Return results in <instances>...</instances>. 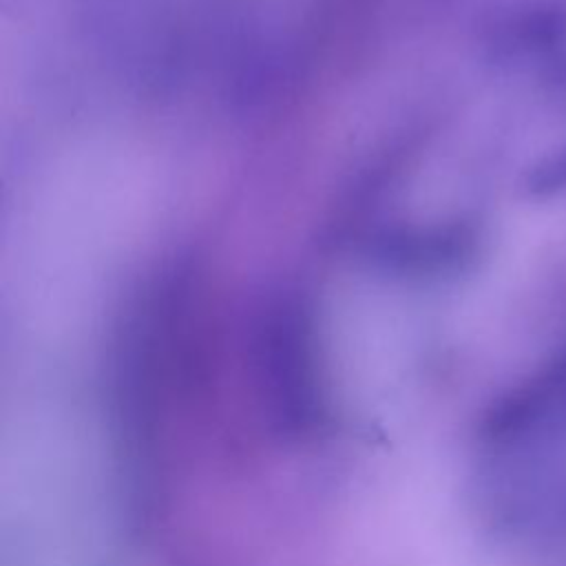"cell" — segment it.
Returning a JSON list of instances; mask_svg holds the SVG:
<instances>
[{
  "label": "cell",
  "mask_w": 566,
  "mask_h": 566,
  "mask_svg": "<svg viewBox=\"0 0 566 566\" xmlns=\"http://www.w3.org/2000/svg\"><path fill=\"white\" fill-rule=\"evenodd\" d=\"M566 40L564 0H526L500 22L497 49L509 57L555 51Z\"/></svg>",
  "instance_id": "obj_1"
},
{
  "label": "cell",
  "mask_w": 566,
  "mask_h": 566,
  "mask_svg": "<svg viewBox=\"0 0 566 566\" xmlns=\"http://www.w3.org/2000/svg\"><path fill=\"white\" fill-rule=\"evenodd\" d=\"M524 186L533 197H555L566 192V146L542 157L526 172Z\"/></svg>",
  "instance_id": "obj_2"
}]
</instances>
